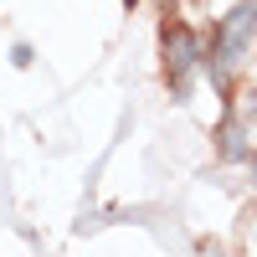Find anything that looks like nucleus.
<instances>
[{
	"label": "nucleus",
	"instance_id": "5",
	"mask_svg": "<svg viewBox=\"0 0 257 257\" xmlns=\"http://www.w3.org/2000/svg\"><path fill=\"white\" fill-rule=\"evenodd\" d=\"M247 118H252V123H257V88H252V93H247Z\"/></svg>",
	"mask_w": 257,
	"mask_h": 257
},
{
	"label": "nucleus",
	"instance_id": "2",
	"mask_svg": "<svg viewBox=\"0 0 257 257\" xmlns=\"http://www.w3.org/2000/svg\"><path fill=\"white\" fill-rule=\"evenodd\" d=\"M201 36L185 31V26H165V67L175 77V98H190V77L201 67Z\"/></svg>",
	"mask_w": 257,
	"mask_h": 257
},
{
	"label": "nucleus",
	"instance_id": "4",
	"mask_svg": "<svg viewBox=\"0 0 257 257\" xmlns=\"http://www.w3.org/2000/svg\"><path fill=\"white\" fill-rule=\"evenodd\" d=\"M11 62H16V67H31V47H26V41H21V47H11Z\"/></svg>",
	"mask_w": 257,
	"mask_h": 257
},
{
	"label": "nucleus",
	"instance_id": "7",
	"mask_svg": "<svg viewBox=\"0 0 257 257\" xmlns=\"http://www.w3.org/2000/svg\"><path fill=\"white\" fill-rule=\"evenodd\" d=\"M123 6H134V0H123Z\"/></svg>",
	"mask_w": 257,
	"mask_h": 257
},
{
	"label": "nucleus",
	"instance_id": "1",
	"mask_svg": "<svg viewBox=\"0 0 257 257\" xmlns=\"http://www.w3.org/2000/svg\"><path fill=\"white\" fill-rule=\"evenodd\" d=\"M252 26H257V6H237V11H226V21L216 26V36H211L206 67H211V82H216L221 93L231 88V72H237V62L252 47Z\"/></svg>",
	"mask_w": 257,
	"mask_h": 257
},
{
	"label": "nucleus",
	"instance_id": "6",
	"mask_svg": "<svg viewBox=\"0 0 257 257\" xmlns=\"http://www.w3.org/2000/svg\"><path fill=\"white\" fill-rule=\"evenodd\" d=\"M247 170H252V180H257V155H247Z\"/></svg>",
	"mask_w": 257,
	"mask_h": 257
},
{
	"label": "nucleus",
	"instance_id": "3",
	"mask_svg": "<svg viewBox=\"0 0 257 257\" xmlns=\"http://www.w3.org/2000/svg\"><path fill=\"white\" fill-rule=\"evenodd\" d=\"M216 139H221V155H226V160H247V155H252V149L242 144V123H237V118H226Z\"/></svg>",
	"mask_w": 257,
	"mask_h": 257
}]
</instances>
